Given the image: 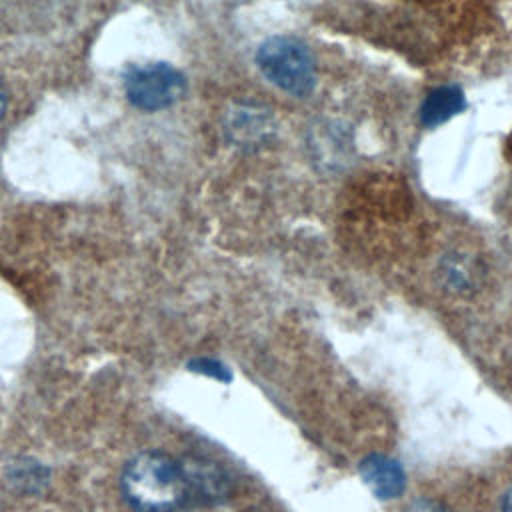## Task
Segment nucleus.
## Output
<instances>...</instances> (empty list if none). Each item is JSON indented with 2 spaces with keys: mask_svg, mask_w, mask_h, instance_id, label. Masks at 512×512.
<instances>
[{
  "mask_svg": "<svg viewBox=\"0 0 512 512\" xmlns=\"http://www.w3.org/2000/svg\"><path fill=\"white\" fill-rule=\"evenodd\" d=\"M126 502L140 512H170L190 500L186 464L162 452L134 456L120 478Z\"/></svg>",
  "mask_w": 512,
  "mask_h": 512,
  "instance_id": "obj_1",
  "label": "nucleus"
},
{
  "mask_svg": "<svg viewBox=\"0 0 512 512\" xmlns=\"http://www.w3.org/2000/svg\"><path fill=\"white\" fill-rule=\"evenodd\" d=\"M260 72L280 90L304 98L316 88V60L310 48L294 36H272L256 52Z\"/></svg>",
  "mask_w": 512,
  "mask_h": 512,
  "instance_id": "obj_2",
  "label": "nucleus"
},
{
  "mask_svg": "<svg viewBox=\"0 0 512 512\" xmlns=\"http://www.w3.org/2000/svg\"><path fill=\"white\" fill-rule=\"evenodd\" d=\"M124 92L132 106L156 112L174 106L184 96L186 80L166 62H144L126 70Z\"/></svg>",
  "mask_w": 512,
  "mask_h": 512,
  "instance_id": "obj_3",
  "label": "nucleus"
},
{
  "mask_svg": "<svg viewBox=\"0 0 512 512\" xmlns=\"http://www.w3.org/2000/svg\"><path fill=\"white\" fill-rule=\"evenodd\" d=\"M360 476L380 500H394L404 492L406 474L398 460L384 454H370L360 464Z\"/></svg>",
  "mask_w": 512,
  "mask_h": 512,
  "instance_id": "obj_4",
  "label": "nucleus"
},
{
  "mask_svg": "<svg viewBox=\"0 0 512 512\" xmlns=\"http://www.w3.org/2000/svg\"><path fill=\"white\" fill-rule=\"evenodd\" d=\"M466 108V98L460 86L442 84L432 88L420 104V122L426 128L442 126Z\"/></svg>",
  "mask_w": 512,
  "mask_h": 512,
  "instance_id": "obj_5",
  "label": "nucleus"
},
{
  "mask_svg": "<svg viewBox=\"0 0 512 512\" xmlns=\"http://www.w3.org/2000/svg\"><path fill=\"white\" fill-rule=\"evenodd\" d=\"M476 274H478L476 264L466 254H460V252L448 254L440 264V278L444 286H448L450 290L464 292L472 288L476 282Z\"/></svg>",
  "mask_w": 512,
  "mask_h": 512,
  "instance_id": "obj_6",
  "label": "nucleus"
},
{
  "mask_svg": "<svg viewBox=\"0 0 512 512\" xmlns=\"http://www.w3.org/2000/svg\"><path fill=\"white\" fill-rule=\"evenodd\" d=\"M196 364H198V368H196L198 372H204V374H208V376H212V378H218V380H228L226 368H222L218 362L202 358V360H198Z\"/></svg>",
  "mask_w": 512,
  "mask_h": 512,
  "instance_id": "obj_7",
  "label": "nucleus"
},
{
  "mask_svg": "<svg viewBox=\"0 0 512 512\" xmlns=\"http://www.w3.org/2000/svg\"><path fill=\"white\" fill-rule=\"evenodd\" d=\"M404 512H450V510L432 500H416Z\"/></svg>",
  "mask_w": 512,
  "mask_h": 512,
  "instance_id": "obj_8",
  "label": "nucleus"
},
{
  "mask_svg": "<svg viewBox=\"0 0 512 512\" xmlns=\"http://www.w3.org/2000/svg\"><path fill=\"white\" fill-rule=\"evenodd\" d=\"M502 512H512V488L504 494V500H502Z\"/></svg>",
  "mask_w": 512,
  "mask_h": 512,
  "instance_id": "obj_9",
  "label": "nucleus"
},
{
  "mask_svg": "<svg viewBox=\"0 0 512 512\" xmlns=\"http://www.w3.org/2000/svg\"><path fill=\"white\" fill-rule=\"evenodd\" d=\"M4 110H6V92H4V88L0 84V120L4 116Z\"/></svg>",
  "mask_w": 512,
  "mask_h": 512,
  "instance_id": "obj_10",
  "label": "nucleus"
}]
</instances>
